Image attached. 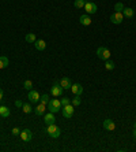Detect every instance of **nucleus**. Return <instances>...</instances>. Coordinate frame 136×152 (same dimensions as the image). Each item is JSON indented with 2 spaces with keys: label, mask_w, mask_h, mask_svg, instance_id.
Listing matches in <instances>:
<instances>
[{
  "label": "nucleus",
  "mask_w": 136,
  "mask_h": 152,
  "mask_svg": "<svg viewBox=\"0 0 136 152\" xmlns=\"http://www.w3.org/2000/svg\"><path fill=\"white\" fill-rule=\"evenodd\" d=\"M59 84L61 85V88L63 89H71V86H72V82H71V80L68 77H63L61 80H60Z\"/></svg>",
  "instance_id": "9b49d317"
},
{
  "label": "nucleus",
  "mask_w": 136,
  "mask_h": 152,
  "mask_svg": "<svg viewBox=\"0 0 136 152\" xmlns=\"http://www.w3.org/2000/svg\"><path fill=\"white\" fill-rule=\"evenodd\" d=\"M105 69H106V70H113V69H114V63L108 59L106 60V63H105Z\"/></svg>",
  "instance_id": "a878e982"
},
{
  "label": "nucleus",
  "mask_w": 136,
  "mask_h": 152,
  "mask_svg": "<svg viewBox=\"0 0 136 152\" xmlns=\"http://www.w3.org/2000/svg\"><path fill=\"white\" fill-rule=\"evenodd\" d=\"M21 134V129L19 127H14L12 129V136H19Z\"/></svg>",
  "instance_id": "c85d7f7f"
},
{
  "label": "nucleus",
  "mask_w": 136,
  "mask_h": 152,
  "mask_svg": "<svg viewBox=\"0 0 136 152\" xmlns=\"http://www.w3.org/2000/svg\"><path fill=\"white\" fill-rule=\"evenodd\" d=\"M40 102L42 103V104H48L49 103V95H46V93H44V95H41V99H40Z\"/></svg>",
  "instance_id": "393cba45"
},
{
  "label": "nucleus",
  "mask_w": 136,
  "mask_h": 152,
  "mask_svg": "<svg viewBox=\"0 0 136 152\" xmlns=\"http://www.w3.org/2000/svg\"><path fill=\"white\" fill-rule=\"evenodd\" d=\"M22 111H23L24 114H30V113L33 111L32 104H29V103H24L23 106H22Z\"/></svg>",
  "instance_id": "aec40b11"
},
{
  "label": "nucleus",
  "mask_w": 136,
  "mask_h": 152,
  "mask_svg": "<svg viewBox=\"0 0 136 152\" xmlns=\"http://www.w3.org/2000/svg\"><path fill=\"white\" fill-rule=\"evenodd\" d=\"M3 96H4V93H3V89H0V100H3Z\"/></svg>",
  "instance_id": "7c9ffc66"
},
{
  "label": "nucleus",
  "mask_w": 136,
  "mask_h": 152,
  "mask_svg": "<svg viewBox=\"0 0 136 152\" xmlns=\"http://www.w3.org/2000/svg\"><path fill=\"white\" fill-rule=\"evenodd\" d=\"M84 4H86V0H75L73 6H75V8H82L84 7Z\"/></svg>",
  "instance_id": "5701e85b"
},
{
  "label": "nucleus",
  "mask_w": 136,
  "mask_h": 152,
  "mask_svg": "<svg viewBox=\"0 0 136 152\" xmlns=\"http://www.w3.org/2000/svg\"><path fill=\"white\" fill-rule=\"evenodd\" d=\"M122 15L127 18H132L133 15H135V11H133L132 8H124V10H122Z\"/></svg>",
  "instance_id": "6ab92c4d"
},
{
  "label": "nucleus",
  "mask_w": 136,
  "mask_h": 152,
  "mask_svg": "<svg viewBox=\"0 0 136 152\" xmlns=\"http://www.w3.org/2000/svg\"><path fill=\"white\" fill-rule=\"evenodd\" d=\"M79 22H80V23H82L83 26H90V25H91V18H90V15H89V14L80 15Z\"/></svg>",
  "instance_id": "f8f14e48"
},
{
  "label": "nucleus",
  "mask_w": 136,
  "mask_h": 152,
  "mask_svg": "<svg viewBox=\"0 0 136 152\" xmlns=\"http://www.w3.org/2000/svg\"><path fill=\"white\" fill-rule=\"evenodd\" d=\"M61 102V106H67V104H71V99H68V97H63V99L60 100Z\"/></svg>",
  "instance_id": "cd10ccee"
},
{
  "label": "nucleus",
  "mask_w": 136,
  "mask_h": 152,
  "mask_svg": "<svg viewBox=\"0 0 136 152\" xmlns=\"http://www.w3.org/2000/svg\"><path fill=\"white\" fill-rule=\"evenodd\" d=\"M34 45H35V50L44 51L46 48V42L44 41V40H35V41H34Z\"/></svg>",
  "instance_id": "dca6fc26"
},
{
  "label": "nucleus",
  "mask_w": 136,
  "mask_h": 152,
  "mask_svg": "<svg viewBox=\"0 0 136 152\" xmlns=\"http://www.w3.org/2000/svg\"><path fill=\"white\" fill-rule=\"evenodd\" d=\"M0 117H3V118L10 117V108L6 106H0Z\"/></svg>",
  "instance_id": "f3484780"
},
{
  "label": "nucleus",
  "mask_w": 136,
  "mask_h": 152,
  "mask_svg": "<svg viewBox=\"0 0 136 152\" xmlns=\"http://www.w3.org/2000/svg\"><path fill=\"white\" fill-rule=\"evenodd\" d=\"M23 88L26 89V91H32L33 89V82L30 81V80H24L23 81Z\"/></svg>",
  "instance_id": "4be33fe9"
},
{
  "label": "nucleus",
  "mask_w": 136,
  "mask_h": 152,
  "mask_svg": "<svg viewBox=\"0 0 136 152\" xmlns=\"http://www.w3.org/2000/svg\"><path fill=\"white\" fill-rule=\"evenodd\" d=\"M104 129H106V130H109V132H113L116 129V124L112 119H105L104 121Z\"/></svg>",
  "instance_id": "ddd939ff"
},
{
  "label": "nucleus",
  "mask_w": 136,
  "mask_h": 152,
  "mask_svg": "<svg viewBox=\"0 0 136 152\" xmlns=\"http://www.w3.org/2000/svg\"><path fill=\"white\" fill-rule=\"evenodd\" d=\"M8 66V58L1 55L0 56V69H6Z\"/></svg>",
  "instance_id": "a211bd4d"
},
{
  "label": "nucleus",
  "mask_w": 136,
  "mask_h": 152,
  "mask_svg": "<svg viewBox=\"0 0 136 152\" xmlns=\"http://www.w3.org/2000/svg\"><path fill=\"white\" fill-rule=\"evenodd\" d=\"M34 111H35V114H37V115H44V114H45V111H46V106H45V104H42V103H40V104H37V106H35Z\"/></svg>",
  "instance_id": "2eb2a0df"
},
{
  "label": "nucleus",
  "mask_w": 136,
  "mask_h": 152,
  "mask_svg": "<svg viewBox=\"0 0 136 152\" xmlns=\"http://www.w3.org/2000/svg\"><path fill=\"white\" fill-rule=\"evenodd\" d=\"M24 40L27 42H34L35 41V36L33 34V33H27V34L24 36Z\"/></svg>",
  "instance_id": "b1692460"
},
{
  "label": "nucleus",
  "mask_w": 136,
  "mask_h": 152,
  "mask_svg": "<svg viewBox=\"0 0 136 152\" xmlns=\"http://www.w3.org/2000/svg\"><path fill=\"white\" fill-rule=\"evenodd\" d=\"M44 122H45L46 126H49V125H53L55 122H56V117H55V114L50 113V111H49L48 114H45V117H44Z\"/></svg>",
  "instance_id": "1a4fd4ad"
},
{
  "label": "nucleus",
  "mask_w": 136,
  "mask_h": 152,
  "mask_svg": "<svg viewBox=\"0 0 136 152\" xmlns=\"http://www.w3.org/2000/svg\"><path fill=\"white\" fill-rule=\"evenodd\" d=\"M27 99L30 100V103H38L40 99H41V95H40L37 91H29V95H27Z\"/></svg>",
  "instance_id": "0eeeda50"
},
{
  "label": "nucleus",
  "mask_w": 136,
  "mask_h": 152,
  "mask_svg": "<svg viewBox=\"0 0 136 152\" xmlns=\"http://www.w3.org/2000/svg\"><path fill=\"white\" fill-rule=\"evenodd\" d=\"M124 8H125V7L122 6V3H116L114 4V11H116V12H121Z\"/></svg>",
  "instance_id": "bb28decb"
},
{
  "label": "nucleus",
  "mask_w": 136,
  "mask_h": 152,
  "mask_svg": "<svg viewBox=\"0 0 136 152\" xmlns=\"http://www.w3.org/2000/svg\"><path fill=\"white\" fill-rule=\"evenodd\" d=\"M21 138L23 140L24 142L26 141H30L33 138V133H32V130H29V129H23V130H21Z\"/></svg>",
  "instance_id": "9d476101"
},
{
  "label": "nucleus",
  "mask_w": 136,
  "mask_h": 152,
  "mask_svg": "<svg viewBox=\"0 0 136 152\" xmlns=\"http://www.w3.org/2000/svg\"><path fill=\"white\" fill-rule=\"evenodd\" d=\"M15 106H17V107H22V106H23V103H22L21 100H17V102H15Z\"/></svg>",
  "instance_id": "c756f323"
},
{
  "label": "nucleus",
  "mask_w": 136,
  "mask_h": 152,
  "mask_svg": "<svg viewBox=\"0 0 136 152\" xmlns=\"http://www.w3.org/2000/svg\"><path fill=\"white\" fill-rule=\"evenodd\" d=\"M61 102L60 100H57V99H52V100H49V103H48V110L50 111V113H53V114H56V113H59V111H61Z\"/></svg>",
  "instance_id": "f257e3e1"
},
{
  "label": "nucleus",
  "mask_w": 136,
  "mask_h": 152,
  "mask_svg": "<svg viewBox=\"0 0 136 152\" xmlns=\"http://www.w3.org/2000/svg\"><path fill=\"white\" fill-rule=\"evenodd\" d=\"M133 137L136 138V127H135V130H133Z\"/></svg>",
  "instance_id": "2f4dec72"
},
{
  "label": "nucleus",
  "mask_w": 136,
  "mask_h": 152,
  "mask_svg": "<svg viewBox=\"0 0 136 152\" xmlns=\"http://www.w3.org/2000/svg\"><path fill=\"white\" fill-rule=\"evenodd\" d=\"M122 17H124L122 12H116L114 11V12L110 15V22H113L114 25H120V23L122 22Z\"/></svg>",
  "instance_id": "6e6552de"
},
{
  "label": "nucleus",
  "mask_w": 136,
  "mask_h": 152,
  "mask_svg": "<svg viewBox=\"0 0 136 152\" xmlns=\"http://www.w3.org/2000/svg\"><path fill=\"white\" fill-rule=\"evenodd\" d=\"M73 111H75V107L72 104H67V106L61 107V114L64 118H71L73 115Z\"/></svg>",
  "instance_id": "20e7f679"
},
{
  "label": "nucleus",
  "mask_w": 136,
  "mask_h": 152,
  "mask_svg": "<svg viewBox=\"0 0 136 152\" xmlns=\"http://www.w3.org/2000/svg\"><path fill=\"white\" fill-rule=\"evenodd\" d=\"M135 127H136V122H135Z\"/></svg>",
  "instance_id": "473e14b6"
},
{
  "label": "nucleus",
  "mask_w": 136,
  "mask_h": 152,
  "mask_svg": "<svg viewBox=\"0 0 136 152\" xmlns=\"http://www.w3.org/2000/svg\"><path fill=\"white\" fill-rule=\"evenodd\" d=\"M110 51L106 48V47H99L97 50V56L99 58V59H102V60H108L109 58H110Z\"/></svg>",
  "instance_id": "7ed1b4c3"
},
{
  "label": "nucleus",
  "mask_w": 136,
  "mask_h": 152,
  "mask_svg": "<svg viewBox=\"0 0 136 152\" xmlns=\"http://www.w3.org/2000/svg\"><path fill=\"white\" fill-rule=\"evenodd\" d=\"M71 92L73 93V95H82V92H83V86L80 84H72V86H71Z\"/></svg>",
  "instance_id": "4468645a"
},
{
  "label": "nucleus",
  "mask_w": 136,
  "mask_h": 152,
  "mask_svg": "<svg viewBox=\"0 0 136 152\" xmlns=\"http://www.w3.org/2000/svg\"><path fill=\"white\" fill-rule=\"evenodd\" d=\"M46 133H48L49 137H52V138H57L60 134H61V130H60V127L56 126V125L53 124V125H49V126H46Z\"/></svg>",
  "instance_id": "f03ea898"
},
{
  "label": "nucleus",
  "mask_w": 136,
  "mask_h": 152,
  "mask_svg": "<svg viewBox=\"0 0 136 152\" xmlns=\"http://www.w3.org/2000/svg\"><path fill=\"white\" fill-rule=\"evenodd\" d=\"M80 103H82V100H80V96L79 95H75V97H73V99H71V104H72L73 107L80 106Z\"/></svg>",
  "instance_id": "412c9836"
},
{
  "label": "nucleus",
  "mask_w": 136,
  "mask_h": 152,
  "mask_svg": "<svg viewBox=\"0 0 136 152\" xmlns=\"http://www.w3.org/2000/svg\"><path fill=\"white\" fill-rule=\"evenodd\" d=\"M63 91L64 89L61 88V85H60L59 82H55V84L52 85V88H50V93H52L55 97H59V96L63 95Z\"/></svg>",
  "instance_id": "39448f33"
},
{
  "label": "nucleus",
  "mask_w": 136,
  "mask_h": 152,
  "mask_svg": "<svg viewBox=\"0 0 136 152\" xmlns=\"http://www.w3.org/2000/svg\"><path fill=\"white\" fill-rule=\"evenodd\" d=\"M84 10H86V14L91 15V14H95L98 10L97 4L93 3V1H86V4H84Z\"/></svg>",
  "instance_id": "423d86ee"
}]
</instances>
